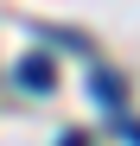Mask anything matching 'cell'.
<instances>
[{
	"instance_id": "3957f363",
	"label": "cell",
	"mask_w": 140,
	"mask_h": 146,
	"mask_svg": "<svg viewBox=\"0 0 140 146\" xmlns=\"http://www.w3.org/2000/svg\"><path fill=\"white\" fill-rule=\"evenodd\" d=\"M115 133H121L127 146H140V121H127V114H121V121H115Z\"/></svg>"
},
{
	"instance_id": "277c9868",
	"label": "cell",
	"mask_w": 140,
	"mask_h": 146,
	"mask_svg": "<svg viewBox=\"0 0 140 146\" xmlns=\"http://www.w3.org/2000/svg\"><path fill=\"white\" fill-rule=\"evenodd\" d=\"M57 146H89V140H83V133H64V140H57Z\"/></svg>"
},
{
	"instance_id": "7a4b0ae2",
	"label": "cell",
	"mask_w": 140,
	"mask_h": 146,
	"mask_svg": "<svg viewBox=\"0 0 140 146\" xmlns=\"http://www.w3.org/2000/svg\"><path fill=\"white\" fill-rule=\"evenodd\" d=\"M89 89H96L102 102H121V76H115V70H96V76H89Z\"/></svg>"
},
{
	"instance_id": "6da1fadb",
	"label": "cell",
	"mask_w": 140,
	"mask_h": 146,
	"mask_svg": "<svg viewBox=\"0 0 140 146\" xmlns=\"http://www.w3.org/2000/svg\"><path fill=\"white\" fill-rule=\"evenodd\" d=\"M19 83H26L32 95H51V89H57V70H51V57H26V64H19Z\"/></svg>"
}]
</instances>
